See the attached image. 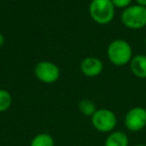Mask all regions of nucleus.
<instances>
[{"instance_id": "obj_10", "label": "nucleus", "mask_w": 146, "mask_h": 146, "mask_svg": "<svg viewBox=\"0 0 146 146\" xmlns=\"http://www.w3.org/2000/svg\"><path fill=\"white\" fill-rule=\"evenodd\" d=\"M30 146H55V142L50 134L39 133L31 140Z\"/></svg>"}, {"instance_id": "obj_11", "label": "nucleus", "mask_w": 146, "mask_h": 146, "mask_svg": "<svg viewBox=\"0 0 146 146\" xmlns=\"http://www.w3.org/2000/svg\"><path fill=\"white\" fill-rule=\"evenodd\" d=\"M78 109L85 116H92L97 110L94 102L90 99H82L78 103Z\"/></svg>"}, {"instance_id": "obj_7", "label": "nucleus", "mask_w": 146, "mask_h": 146, "mask_svg": "<svg viewBox=\"0 0 146 146\" xmlns=\"http://www.w3.org/2000/svg\"><path fill=\"white\" fill-rule=\"evenodd\" d=\"M81 72L87 77H95L103 71V63L96 57H86L80 64Z\"/></svg>"}, {"instance_id": "obj_15", "label": "nucleus", "mask_w": 146, "mask_h": 146, "mask_svg": "<svg viewBox=\"0 0 146 146\" xmlns=\"http://www.w3.org/2000/svg\"><path fill=\"white\" fill-rule=\"evenodd\" d=\"M135 1L137 2V4L146 7V0H135Z\"/></svg>"}, {"instance_id": "obj_6", "label": "nucleus", "mask_w": 146, "mask_h": 146, "mask_svg": "<svg viewBox=\"0 0 146 146\" xmlns=\"http://www.w3.org/2000/svg\"><path fill=\"white\" fill-rule=\"evenodd\" d=\"M124 124L131 132L141 131L146 126V109L139 106L129 109L124 118Z\"/></svg>"}, {"instance_id": "obj_14", "label": "nucleus", "mask_w": 146, "mask_h": 146, "mask_svg": "<svg viewBox=\"0 0 146 146\" xmlns=\"http://www.w3.org/2000/svg\"><path fill=\"white\" fill-rule=\"evenodd\" d=\"M4 42H5V38H4V36H3L2 33L0 32V48H1V47L3 46Z\"/></svg>"}, {"instance_id": "obj_2", "label": "nucleus", "mask_w": 146, "mask_h": 146, "mask_svg": "<svg viewBox=\"0 0 146 146\" xmlns=\"http://www.w3.org/2000/svg\"><path fill=\"white\" fill-rule=\"evenodd\" d=\"M89 13L93 21L105 25L114 18L115 6L111 0H92L89 6Z\"/></svg>"}, {"instance_id": "obj_4", "label": "nucleus", "mask_w": 146, "mask_h": 146, "mask_svg": "<svg viewBox=\"0 0 146 146\" xmlns=\"http://www.w3.org/2000/svg\"><path fill=\"white\" fill-rule=\"evenodd\" d=\"M91 123L97 131L108 133L113 131L117 124V117L113 111L106 108L97 109L91 116Z\"/></svg>"}, {"instance_id": "obj_1", "label": "nucleus", "mask_w": 146, "mask_h": 146, "mask_svg": "<svg viewBox=\"0 0 146 146\" xmlns=\"http://www.w3.org/2000/svg\"><path fill=\"white\" fill-rule=\"evenodd\" d=\"M107 56L115 66H123L132 59V47L126 40L115 39L107 47Z\"/></svg>"}, {"instance_id": "obj_17", "label": "nucleus", "mask_w": 146, "mask_h": 146, "mask_svg": "<svg viewBox=\"0 0 146 146\" xmlns=\"http://www.w3.org/2000/svg\"><path fill=\"white\" fill-rule=\"evenodd\" d=\"M145 48H146V38H145Z\"/></svg>"}, {"instance_id": "obj_8", "label": "nucleus", "mask_w": 146, "mask_h": 146, "mask_svg": "<svg viewBox=\"0 0 146 146\" xmlns=\"http://www.w3.org/2000/svg\"><path fill=\"white\" fill-rule=\"evenodd\" d=\"M130 69L136 77L140 79L146 78V55L137 54L130 61Z\"/></svg>"}, {"instance_id": "obj_3", "label": "nucleus", "mask_w": 146, "mask_h": 146, "mask_svg": "<svg viewBox=\"0 0 146 146\" xmlns=\"http://www.w3.org/2000/svg\"><path fill=\"white\" fill-rule=\"evenodd\" d=\"M121 22L125 27L133 30L146 26V7L139 4L130 5L123 9L121 13Z\"/></svg>"}, {"instance_id": "obj_16", "label": "nucleus", "mask_w": 146, "mask_h": 146, "mask_svg": "<svg viewBox=\"0 0 146 146\" xmlns=\"http://www.w3.org/2000/svg\"><path fill=\"white\" fill-rule=\"evenodd\" d=\"M134 146H146L145 144H137V145H134Z\"/></svg>"}, {"instance_id": "obj_12", "label": "nucleus", "mask_w": 146, "mask_h": 146, "mask_svg": "<svg viewBox=\"0 0 146 146\" xmlns=\"http://www.w3.org/2000/svg\"><path fill=\"white\" fill-rule=\"evenodd\" d=\"M12 104V96L7 90L0 89V112H4L10 108Z\"/></svg>"}, {"instance_id": "obj_5", "label": "nucleus", "mask_w": 146, "mask_h": 146, "mask_svg": "<svg viewBox=\"0 0 146 146\" xmlns=\"http://www.w3.org/2000/svg\"><path fill=\"white\" fill-rule=\"evenodd\" d=\"M34 73L39 81L47 84L54 83L60 77V70L58 66L50 61H41L37 63Z\"/></svg>"}, {"instance_id": "obj_9", "label": "nucleus", "mask_w": 146, "mask_h": 146, "mask_svg": "<svg viewBox=\"0 0 146 146\" xmlns=\"http://www.w3.org/2000/svg\"><path fill=\"white\" fill-rule=\"evenodd\" d=\"M129 139L128 136L122 131H112L107 136L104 146H128Z\"/></svg>"}, {"instance_id": "obj_13", "label": "nucleus", "mask_w": 146, "mask_h": 146, "mask_svg": "<svg viewBox=\"0 0 146 146\" xmlns=\"http://www.w3.org/2000/svg\"><path fill=\"white\" fill-rule=\"evenodd\" d=\"M115 8H122L125 9L131 5L132 0H111Z\"/></svg>"}]
</instances>
